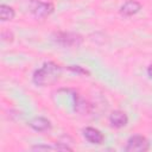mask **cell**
<instances>
[{"label":"cell","instance_id":"1","mask_svg":"<svg viewBox=\"0 0 152 152\" xmlns=\"http://www.w3.org/2000/svg\"><path fill=\"white\" fill-rule=\"evenodd\" d=\"M62 72L61 66L55 62H45L39 69H37L32 75V81L36 86L46 87L51 86L59 78Z\"/></svg>","mask_w":152,"mask_h":152},{"label":"cell","instance_id":"2","mask_svg":"<svg viewBox=\"0 0 152 152\" xmlns=\"http://www.w3.org/2000/svg\"><path fill=\"white\" fill-rule=\"evenodd\" d=\"M52 39L55 43L64 46V48H77L82 44L83 37L75 32H65V31H58L52 34Z\"/></svg>","mask_w":152,"mask_h":152},{"label":"cell","instance_id":"3","mask_svg":"<svg viewBox=\"0 0 152 152\" xmlns=\"http://www.w3.org/2000/svg\"><path fill=\"white\" fill-rule=\"evenodd\" d=\"M28 11L34 18L43 19V18H46L48 15H50L53 12V5L51 2H49V1L30 0Z\"/></svg>","mask_w":152,"mask_h":152},{"label":"cell","instance_id":"4","mask_svg":"<svg viewBox=\"0 0 152 152\" xmlns=\"http://www.w3.org/2000/svg\"><path fill=\"white\" fill-rule=\"evenodd\" d=\"M150 148V142L148 140L140 134H134L128 138L125 151L127 152H145Z\"/></svg>","mask_w":152,"mask_h":152},{"label":"cell","instance_id":"5","mask_svg":"<svg viewBox=\"0 0 152 152\" xmlns=\"http://www.w3.org/2000/svg\"><path fill=\"white\" fill-rule=\"evenodd\" d=\"M83 137L88 142L94 145H101L104 140V135L102 134V132L94 127H86L83 129Z\"/></svg>","mask_w":152,"mask_h":152},{"label":"cell","instance_id":"6","mask_svg":"<svg viewBox=\"0 0 152 152\" xmlns=\"http://www.w3.org/2000/svg\"><path fill=\"white\" fill-rule=\"evenodd\" d=\"M109 124L114 128H122L128 124V116L124 110H113L109 115Z\"/></svg>","mask_w":152,"mask_h":152},{"label":"cell","instance_id":"7","mask_svg":"<svg viewBox=\"0 0 152 152\" xmlns=\"http://www.w3.org/2000/svg\"><path fill=\"white\" fill-rule=\"evenodd\" d=\"M141 4L137 0H127L125 1L120 7V14L124 17H132L140 12Z\"/></svg>","mask_w":152,"mask_h":152},{"label":"cell","instance_id":"8","mask_svg":"<svg viewBox=\"0 0 152 152\" xmlns=\"http://www.w3.org/2000/svg\"><path fill=\"white\" fill-rule=\"evenodd\" d=\"M28 126L36 132H46L51 129V122L44 116H34L28 121Z\"/></svg>","mask_w":152,"mask_h":152},{"label":"cell","instance_id":"9","mask_svg":"<svg viewBox=\"0 0 152 152\" xmlns=\"http://www.w3.org/2000/svg\"><path fill=\"white\" fill-rule=\"evenodd\" d=\"M72 97H74V103H75V110L80 114H88L91 109V104L82 97L80 94L72 91Z\"/></svg>","mask_w":152,"mask_h":152},{"label":"cell","instance_id":"10","mask_svg":"<svg viewBox=\"0 0 152 152\" xmlns=\"http://www.w3.org/2000/svg\"><path fill=\"white\" fill-rule=\"evenodd\" d=\"M14 17H15V11L13 10V7H11L6 4L0 5V19L2 21L12 20Z\"/></svg>","mask_w":152,"mask_h":152},{"label":"cell","instance_id":"11","mask_svg":"<svg viewBox=\"0 0 152 152\" xmlns=\"http://www.w3.org/2000/svg\"><path fill=\"white\" fill-rule=\"evenodd\" d=\"M32 151H53L55 150V145H45V144H42V145H34L32 146L31 148Z\"/></svg>","mask_w":152,"mask_h":152},{"label":"cell","instance_id":"12","mask_svg":"<svg viewBox=\"0 0 152 152\" xmlns=\"http://www.w3.org/2000/svg\"><path fill=\"white\" fill-rule=\"evenodd\" d=\"M68 69H69V70H71V71H74V72H77V74L89 75L88 70L83 69V68H82V66H80V65H69V68H68Z\"/></svg>","mask_w":152,"mask_h":152},{"label":"cell","instance_id":"13","mask_svg":"<svg viewBox=\"0 0 152 152\" xmlns=\"http://www.w3.org/2000/svg\"><path fill=\"white\" fill-rule=\"evenodd\" d=\"M1 38H2V40H5V42H13V38H14V36H13V33L12 32H10V31H5V32H2L1 33Z\"/></svg>","mask_w":152,"mask_h":152},{"label":"cell","instance_id":"14","mask_svg":"<svg viewBox=\"0 0 152 152\" xmlns=\"http://www.w3.org/2000/svg\"><path fill=\"white\" fill-rule=\"evenodd\" d=\"M147 75H148L150 78H152V64H150L148 68H147Z\"/></svg>","mask_w":152,"mask_h":152}]
</instances>
